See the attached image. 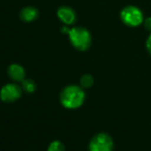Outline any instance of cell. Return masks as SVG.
Wrapping results in <instances>:
<instances>
[{
	"instance_id": "cell-1",
	"label": "cell",
	"mask_w": 151,
	"mask_h": 151,
	"mask_svg": "<svg viewBox=\"0 0 151 151\" xmlns=\"http://www.w3.org/2000/svg\"><path fill=\"white\" fill-rule=\"evenodd\" d=\"M86 100V93L81 86H66L60 94V104L68 109L80 108Z\"/></svg>"
},
{
	"instance_id": "cell-2",
	"label": "cell",
	"mask_w": 151,
	"mask_h": 151,
	"mask_svg": "<svg viewBox=\"0 0 151 151\" xmlns=\"http://www.w3.org/2000/svg\"><path fill=\"white\" fill-rule=\"evenodd\" d=\"M71 45L78 51H86L92 44V37L90 32L82 27H75L68 29V32Z\"/></svg>"
},
{
	"instance_id": "cell-3",
	"label": "cell",
	"mask_w": 151,
	"mask_h": 151,
	"mask_svg": "<svg viewBox=\"0 0 151 151\" xmlns=\"http://www.w3.org/2000/svg\"><path fill=\"white\" fill-rule=\"evenodd\" d=\"M114 141L110 135L106 132L95 134L88 145L89 151H113Z\"/></svg>"
},
{
	"instance_id": "cell-4",
	"label": "cell",
	"mask_w": 151,
	"mask_h": 151,
	"mask_svg": "<svg viewBox=\"0 0 151 151\" xmlns=\"http://www.w3.org/2000/svg\"><path fill=\"white\" fill-rule=\"evenodd\" d=\"M120 18L122 22L129 27H138L144 21L141 10L133 6L124 7L120 13Z\"/></svg>"
},
{
	"instance_id": "cell-5",
	"label": "cell",
	"mask_w": 151,
	"mask_h": 151,
	"mask_svg": "<svg viewBox=\"0 0 151 151\" xmlns=\"http://www.w3.org/2000/svg\"><path fill=\"white\" fill-rule=\"evenodd\" d=\"M22 88L16 84H7L4 86L0 91V99L6 103H12L21 98Z\"/></svg>"
},
{
	"instance_id": "cell-6",
	"label": "cell",
	"mask_w": 151,
	"mask_h": 151,
	"mask_svg": "<svg viewBox=\"0 0 151 151\" xmlns=\"http://www.w3.org/2000/svg\"><path fill=\"white\" fill-rule=\"evenodd\" d=\"M57 16L66 25H72L77 22V14L69 6H61L57 11Z\"/></svg>"
},
{
	"instance_id": "cell-7",
	"label": "cell",
	"mask_w": 151,
	"mask_h": 151,
	"mask_svg": "<svg viewBox=\"0 0 151 151\" xmlns=\"http://www.w3.org/2000/svg\"><path fill=\"white\" fill-rule=\"evenodd\" d=\"M8 77L16 82H22L25 79V69L19 64H11L7 69Z\"/></svg>"
},
{
	"instance_id": "cell-8",
	"label": "cell",
	"mask_w": 151,
	"mask_h": 151,
	"mask_svg": "<svg viewBox=\"0 0 151 151\" xmlns=\"http://www.w3.org/2000/svg\"><path fill=\"white\" fill-rule=\"evenodd\" d=\"M39 16V12L36 7L27 6L22 9L20 12V18L24 22H32L36 21Z\"/></svg>"
},
{
	"instance_id": "cell-9",
	"label": "cell",
	"mask_w": 151,
	"mask_h": 151,
	"mask_svg": "<svg viewBox=\"0 0 151 151\" xmlns=\"http://www.w3.org/2000/svg\"><path fill=\"white\" fill-rule=\"evenodd\" d=\"M22 88L24 92H26L28 93H32L36 91L37 85L32 79L27 78V79H23L22 81Z\"/></svg>"
},
{
	"instance_id": "cell-10",
	"label": "cell",
	"mask_w": 151,
	"mask_h": 151,
	"mask_svg": "<svg viewBox=\"0 0 151 151\" xmlns=\"http://www.w3.org/2000/svg\"><path fill=\"white\" fill-rule=\"evenodd\" d=\"M93 82H94V80H93V76H91L89 74H85L80 78V86L83 89L91 88L93 85Z\"/></svg>"
},
{
	"instance_id": "cell-11",
	"label": "cell",
	"mask_w": 151,
	"mask_h": 151,
	"mask_svg": "<svg viewBox=\"0 0 151 151\" xmlns=\"http://www.w3.org/2000/svg\"><path fill=\"white\" fill-rule=\"evenodd\" d=\"M47 151H65V146L60 140H53L48 146Z\"/></svg>"
},
{
	"instance_id": "cell-12",
	"label": "cell",
	"mask_w": 151,
	"mask_h": 151,
	"mask_svg": "<svg viewBox=\"0 0 151 151\" xmlns=\"http://www.w3.org/2000/svg\"><path fill=\"white\" fill-rule=\"evenodd\" d=\"M143 24H144L145 29H146L147 31L151 32V17L146 18V19L143 21Z\"/></svg>"
},
{
	"instance_id": "cell-13",
	"label": "cell",
	"mask_w": 151,
	"mask_h": 151,
	"mask_svg": "<svg viewBox=\"0 0 151 151\" xmlns=\"http://www.w3.org/2000/svg\"><path fill=\"white\" fill-rule=\"evenodd\" d=\"M146 47H147V50L148 52V53L151 55V32L147 39V42H146Z\"/></svg>"
}]
</instances>
